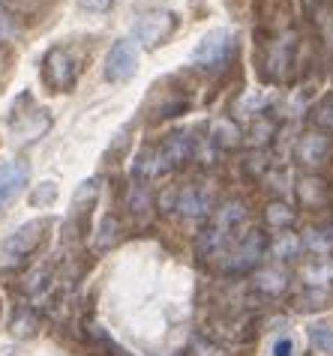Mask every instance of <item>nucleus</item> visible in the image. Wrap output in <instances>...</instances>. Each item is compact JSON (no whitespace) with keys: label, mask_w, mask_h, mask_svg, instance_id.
Instances as JSON below:
<instances>
[{"label":"nucleus","mask_w":333,"mask_h":356,"mask_svg":"<svg viewBox=\"0 0 333 356\" xmlns=\"http://www.w3.org/2000/svg\"><path fill=\"white\" fill-rule=\"evenodd\" d=\"M268 222H270V225L288 227L291 222H295V213H291L286 204H270V207H268Z\"/></svg>","instance_id":"obj_14"},{"label":"nucleus","mask_w":333,"mask_h":356,"mask_svg":"<svg viewBox=\"0 0 333 356\" xmlns=\"http://www.w3.org/2000/svg\"><path fill=\"white\" fill-rule=\"evenodd\" d=\"M31 180V165L24 159H13L0 165V207H6Z\"/></svg>","instance_id":"obj_6"},{"label":"nucleus","mask_w":333,"mask_h":356,"mask_svg":"<svg viewBox=\"0 0 333 356\" xmlns=\"http://www.w3.org/2000/svg\"><path fill=\"white\" fill-rule=\"evenodd\" d=\"M139 69V48L132 39H117L105 57V78L109 81H130Z\"/></svg>","instance_id":"obj_3"},{"label":"nucleus","mask_w":333,"mask_h":356,"mask_svg":"<svg viewBox=\"0 0 333 356\" xmlns=\"http://www.w3.org/2000/svg\"><path fill=\"white\" fill-rule=\"evenodd\" d=\"M256 288L264 291V293H279L282 288H286V273L279 270H264L256 275Z\"/></svg>","instance_id":"obj_12"},{"label":"nucleus","mask_w":333,"mask_h":356,"mask_svg":"<svg viewBox=\"0 0 333 356\" xmlns=\"http://www.w3.org/2000/svg\"><path fill=\"white\" fill-rule=\"evenodd\" d=\"M268 249V240H264L261 231H249L247 236H240L231 249V258L225 264V270H234V273H243V270H252L258 264V258Z\"/></svg>","instance_id":"obj_5"},{"label":"nucleus","mask_w":333,"mask_h":356,"mask_svg":"<svg viewBox=\"0 0 333 356\" xmlns=\"http://www.w3.org/2000/svg\"><path fill=\"white\" fill-rule=\"evenodd\" d=\"M210 138H213V144L217 147H238L240 144V132H238V126H234L231 120H217L213 123V132H210Z\"/></svg>","instance_id":"obj_10"},{"label":"nucleus","mask_w":333,"mask_h":356,"mask_svg":"<svg viewBox=\"0 0 333 356\" xmlns=\"http://www.w3.org/2000/svg\"><path fill=\"white\" fill-rule=\"evenodd\" d=\"M300 240L295 234H286V231H279V236L273 240V254H279L282 261H288V258H295V254L300 252Z\"/></svg>","instance_id":"obj_13"},{"label":"nucleus","mask_w":333,"mask_h":356,"mask_svg":"<svg viewBox=\"0 0 333 356\" xmlns=\"http://www.w3.org/2000/svg\"><path fill=\"white\" fill-rule=\"evenodd\" d=\"M297 156H300V162H307V165H321L327 159V138L307 135L297 144Z\"/></svg>","instance_id":"obj_9"},{"label":"nucleus","mask_w":333,"mask_h":356,"mask_svg":"<svg viewBox=\"0 0 333 356\" xmlns=\"http://www.w3.org/2000/svg\"><path fill=\"white\" fill-rule=\"evenodd\" d=\"M54 195H57L54 183H42V189H36L31 201H33L36 207H45V204H52V201H54Z\"/></svg>","instance_id":"obj_15"},{"label":"nucleus","mask_w":333,"mask_h":356,"mask_svg":"<svg viewBox=\"0 0 333 356\" xmlns=\"http://www.w3.org/2000/svg\"><path fill=\"white\" fill-rule=\"evenodd\" d=\"M213 207V197L208 189H201V186H183L178 192V207L174 210H180L186 216H208Z\"/></svg>","instance_id":"obj_8"},{"label":"nucleus","mask_w":333,"mask_h":356,"mask_svg":"<svg viewBox=\"0 0 333 356\" xmlns=\"http://www.w3.org/2000/svg\"><path fill=\"white\" fill-rule=\"evenodd\" d=\"M273 356H295V344H291V339H279L277 344H273Z\"/></svg>","instance_id":"obj_18"},{"label":"nucleus","mask_w":333,"mask_h":356,"mask_svg":"<svg viewBox=\"0 0 333 356\" xmlns=\"http://www.w3.org/2000/svg\"><path fill=\"white\" fill-rule=\"evenodd\" d=\"M48 227V219H36V222H27L22 225L15 234H9L3 243H0V264L9 266V264H18L31 254L39 240H42V231Z\"/></svg>","instance_id":"obj_2"},{"label":"nucleus","mask_w":333,"mask_h":356,"mask_svg":"<svg viewBox=\"0 0 333 356\" xmlns=\"http://www.w3.org/2000/svg\"><path fill=\"white\" fill-rule=\"evenodd\" d=\"M171 31H174V15H169V13H150L135 22V39H141L148 48L160 45L162 39H169Z\"/></svg>","instance_id":"obj_7"},{"label":"nucleus","mask_w":333,"mask_h":356,"mask_svg":"<svg viewBox=\"0 0 333 356\" xmlns=\"http://www.w3.org/2000/svg\"><path fill=\"white\" fill-rule=\"evenodd\" d=\"M316 120L321 126H333V99H327V102H321L316 108Z\"/></svg>","instance_id":"obj_16"},{"label":"nucleus","mask_w":333,"mask_h":356,"mask_svg":"<svg viewBox=\"0 0 333 356\" xmlns=\"http://www.w3.org/2000/svg\"><path fill=\"white\" fill-rule=\"evenodd\" d=\"M309 341H312V348H316L318 353H325V356H333V330L330 326H309Z\"/></svg>","instance_id":"obj_11"},{"label":"nucleus","mask_w":333,"mask_h":356,"mask_svg":"<svg viewBox=\"0 0 333 356\" xmlns=\"http://www.w3.org/2000/svg\"><path fill=\"white\" fill-rule=\"evenodd\" d=\"M78 72H82V63H78V57L70 51V48L57 45L42 60V81L52 87L54 93H70L78 81Z\"/></svg>","instance_id":"obj_1"},{"label":"nucleus","mask_w":333,"mask_h":356,"mask_svg":"<svg viewBox=\"0 0 333 356\" xmlns=\"http://www.w3.org/2000/svg\"><path fill=\"white\" fill-rule=\"evenodd\" d=\"M231 45H234V36L219 27V31H210V33L201 36V42L192 48L189 60L199 63V66H217V63H222L225 57H229Z\"/></svg>","instance_id":"obj_4"},{"label":"nucleus","mask_w":333,"mask_h":356,"mask_svg":"<svg viewBox=\"0 0 333 356\" xmlns=\"http://www.w3.org/2000/svg\"><path fill=\"white\" fill-rule=\"evenodd\" d=\"M78 6H84L87 13H105L111 6V0H78Z\"/></svg>","instance_id":"obj_17"}]
</instances>
